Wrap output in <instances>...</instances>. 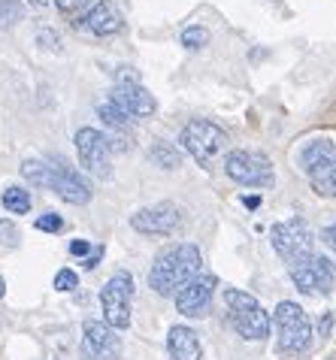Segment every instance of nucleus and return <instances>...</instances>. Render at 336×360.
<instances>
[{"label":"nucleus","instance_id":"dca6fc26","mask_svg":"<svg viewBox=\"0 0 336 360\" xmlns=\"http://www.w3.org/2000/svg\"><path fill=\"white\" fill-rule=\"evenodd\" d=\"M76 27H82V31L94 34V37H112L122 31V15H118L110 4H97L79 18Z\"/></svg>","mask_w":336,"mask_h":360},{"label":"nucleus","instance_id":"393cba45","mask_svg":"<svg viewBox=\"0 0 336 360\" xmlns=\"http://www.w3.org/2000/svg\"><path fill=\"white\" fill-rule=\"evenodd\" d=\"M52 4L61 9V13H67V15H76V13H82V9L91 6L94 0H52Z\"/></svg>","mask_w":336,"mask_h":360},{"label":"nucleus","instance_id":"1a4fd4ad","mask_svg":"<svg viewBox=\"0 0 336 360\" xmlns=\"http://www.w3.org/2000/svg\"><path fill=\"white\" fill-rule=\"evenodd\" d=\"M76 152L79 164L97 179H110L112 176V148L106 134L94 131V127H82L76 134Z\"/></svg>","mask_w":336,"mask_h":360},{"label":"nucleus","instance_id":"9b49d317","mask_svg":"<svg viewBox=\"0 0 336 360\" xmlns=\"http://www.w3.org/2000/svg\"><path fill=\"white\" fill-rule=\"evenodd\" d=\"M131 227L146 236H170L182 227V209L176 203H155L131 215Z\"/></svg>","mask_w":336,"mask_h":360},{"label":"nucleus","instance_id":"bb28decb","mask_svg":"<svg viewBox=\"0 0 336 360\" xmlns=\"http://www.w3.org/2000/svg\"><path fill=\"white\" fill-rule=\"evenodd\" d=\"M37 43L43 46V49H49V52H58V43H61V39H58L55 31H43V34L37 37Z\"/></svg>","mask_w":336,"mask_h":360},{"label":"nucleus","instance_id":"f8f14e48","mask_svg":"<svg viewBox=\"0 0 336 360\" xmlns=\"http://www.w3.org/2000/svg\"><path fill=\"white\" fill-rule=\"evenodd\" d=\"M291 282L300 288L303 294H330L336 285V266L328 257H306L303 264L291 266Z\"/></svg>","mask_w":336,"mask_h":360},{"label":"nucleus","instance_id":"ddd939ff","mask_svg":"<svg viewBox=\"0 0 336 360\" xmlns=\"http://www.w3.org/2000/svg\"><path fill=\"white\" fill-rule=\"evenodd\" d=\"M215 276H209V273H197V276H191L188 282L176 291L173 297H176V309H179L182 315H188V318H200V315H206L209 312V303H212V294H215Z\"/></svg>","mask_w":336,"mask_h":360},{"label":"nucleus","instance_id":"c85d7f7f","mask_svg":"<svg viewBox=\"0 0 336 360\" xmlns=\"http://www.w3.org/2000/svg\"><path fill=\"white\" fill-rule=\"evenodd\" d=\"M88 252H91V245H88L85 239H73V243H70V255H76V257H85Z\"/></svg>","mask_w":336,"mask_h":360},{"label":"nucleus","instance_id":"4468645a","mask_svg":"<svg viewBox=\"0 0 336 360\" xmlns=\"http://www.w3.org/2000/svg\"><path fill=\"white\" fill-rule=\"evenodd\" d=\"M82 354L88 360H118L122 354V339L115 330L103 321H85L82 327Z\"/></svg>","mask_w":336,"mask_h":360},{"label":"nucleus","instance_id":"f257e3e1","mask_svg":"<svg viewBox=\"0 0 336 360\" xmlns=\"http://www.w3.org/2000/svg\"><path fill=\"white\" fill-rule=\"evenodd\" d=\"M200 264H203L200 248L191 245V243H179V245L164 248L149 269L152 291L161 294V297H173L188 278L200 273Z\"/></svg>","mask_w":336,"mask_h":360},{"label":"nucleus","instance_id":"7ed1b4c3","mask_svg":"<svg viewBox=\"0 0 336 360\" xmlns=\"http://www.w3.org/2000/svg\"><path fill=\"white\" fill-rule=\"evenodd\" d=\"M300 169L309 176L315 194L336 197V146L330 139H309L300 148Z\"/></svg>","mask_w":336,"mask_h":360},{"label":"nucleus","instance_id":"0eeeda50","mask_svg":"<svg viewBox=\"0 0 336 360\" xmlns=\"http://www.w3.org/2000/svg\"><path fill=\"white\" fill-rule=\"evenodd\" d=\"M131 303H134V278L131 273H115L101 291L103 318L112 330L131 327Z\"/></svg>","mask_w":336,"mask_h":360},{"label":"nucleus","instance_id":"39448f33","mask_svg":"<svg viewBox=\"0 0 336 360\" xmlns=\"http://www.w3.org/2000/svg\"><path fill=\"white\" fill-rule=\"evenodd\" d=\"M270 239H273V248L276 255L282 257L288 266H297L303 264L306 257H312L315 252V236L309 224L303 218H291V221H282V224H273L270 227Z\"/></svg>","mask_w":336,"mask_h":360},{"label":"nucleus","instance_id":"473e14b6","mask_svg":"<svg viewBox=\"0 0 336 360\" xmlns=\"http://www.w3.org/2000/svg\"><path fill=\"white\" fill-rule=\"evenodd\" d=\"M6 294V282H4V276H0V297Z\"/></svg>","mask_w":336,"mask_h":360},{"label":"nucleus","instance_id":"b1692460","mask_svg":"<svg viewBox=\"0 0 336 360\" xmlns=\"http://www.w3.org/2000/svg\"><path fill=\"white\" fill-rule=\"evenodd\" d=\"M61 227H64V221H61V215H55V212H46L37 218V230H43V233H58Z\"/></svg>","mask_w":336,"mask_h":360},{"label":"nucleus","instance_id":"5701e85b","mask_svg":"<svg viewBox=\"0 0 336 360\" xmlns=\"http://www.w3.org/2000/svg\"><path fill=\"white\" fill-rule=\"evenodd\" d=\"M79 288V276L73 273V269H58L55 273V291H64V294H70Z\"/></svg>","mask_w":336,"mask_h":360},{"label":"nucleus","instance_id":"412c9836","mask_svg":"<svg viewBox=\"0 0 336 360\" xmlns=\"http://www.w3.org/2000/svg\"><path fill=\"white\" fill-rule=\"evenodd\" d=\"M25 4H18V0H0V27H13L25 18Z\"/></svg>","mask_w":336,"mask_h":360},{"label":"nucleus","instance_id":"9d476101","mask_svg":"<svg viewBox=\"0 0 336 360\" xmlns=\"http://www.w3.org/2000/svg\"><path fill=\"white\" fill-rule=\"evenodd\" d=\"M46 167H49V173H46V185L43 188L55 191L58 197L67 200V203H73V206H85L88 200H91V185H88L67 161L52 158V161H46Z\"/></svg>","mask_w":336,"mask_h":360},{"label":"nucleus","instance_id":"7c9ffc66","mask_svg":"<svg viewBox=\"0 0 336 360\" xmlns=\"http://www.w3.org/2000/svg\"><path fill=\"white\" fill-rule=\"evenodd\" d=\"M243 206H249V209H258V206H261V197H258V194H252V197L245 194V197H243Z\"/></svg>","mask_w":336,"mask_h":360},{"label":"nucleus","instance_id":"c756f323","mask_svg":"<svg viewBox=\"0 0 336 360\" xmlns=\"http://www.w3.org/2000/svg\"><path fill=\"white\" fill-rule=\"evenodd\" d=\"M101 257H103V248H94V252H88V255H85L82 266H85V269H94L97 264H101Z\"/></svg>","mask_w":336,"mask_h":360},{"label":"nucleus","instance_id":"4be33fe9","mask_svg":"<svg viewBox=\"0 0 336 360\" xmlns=\"http://www.w3.org/2000/svg\"><path fill=\"white\" fill-rule=\"evenodd\" d=\"M206 43H209V31L200 25H194V27H185L182 31V46L185 49H203Z\"/></svg>","mask_w":336,"mask_h":360},{"label":"nucleus","instance_id":"f03ea898","mask_svg":"<svg viewBox=\"0 0 336 360\" xmlns=\"http://www.w3.org/2000/svg\"><path fill=\"white\" fill-rule=\"evenodd\" d=\"M224 306H227V318H231L233 330L243 339L261 342V339L270 336V315H266V309L249 291L224 288Z\"/></svg>","mask_w":336,"mask_h":360},{"label":"nucleus","instance_id":"aec40b11","mask_svg":"<svg viewBox=\"0 0 336 360\" xmlns=\"http://www.w3.org/2000/svg\"><path fill=\"white\" fill-rule=\"evenodd\" d=\"M4 209L13 215H25L31 209V194L25 188H6L4 191Z\"/></svg>","mask_w":336,"mask_h":360},{"label":"nucleus","instance_id":"423d86ee","mask_svg":"<svg viewBox=\"0 0 336 360\" xmlns=\"http://www.w3.org/2000/svg\"><path fill=\"white\" fill-rule=\"evenodd\" d=\"M273 321H276V330H279V352L300 354V352L309 348L312 324H309V315H306L297 303L282 300L273 312Z\"/></svg>","mask_w":336,"mask_h":360},{"label":"nucleus","instance_id":"cd10ccee","mask_svg":"<svg viewBox=\"0 0 336 360\" xmlns=\"http://www.w3.org/2000/svg\"><path fill=\"white\" fill-rule=\"evenodd\" d=\"M321 243L336 252V224H330V227H324V230H321Z\"/></svg>","mask_w":336,"mask_h":360},{"label":"nucleus","instance_id":"2eb2a0df","mask_svg":"<svg viewBox=\"0 0 336 360\" xmlns=\"http://www.w3.org/2000/svg\"><path fill=\"white\" fill-rule=\"evenodd\" d=\"M112 103L122 109V112L127 118H146V115H152L155 109H157V100L146 91V88L140 82H118L112 88Z\"/></svg>","mask_w":336,"mask_h":360},{"label":"nucleus","instance_id":"72a5a7b5","mask_svg":"<svg viewBox=\"0 0 336 360\" xmlns=\"http://www.w3.org/2000/svg\"><path fill=\"white\" fill-rule=\"evenodd\" d=\"M330 360H336V357H330Z\"/></svg>","mask_w":336,"mask_h":360},{"label":"nucleus","instance_id":"2f4dec72","mask_svg":"<svg viewBox=\"0 0 336 360\" xmlns=\"http://www.w3.org/2000/svg\"><path fill=\"white\" fill-rule=\"evenodd\" d=\"M31 4H34V6H49L52 0H31Z\"/></svg>","mask_w":336,"mask_h":360},{"label":"nucleus","instance_id":"f3484780","mask_svg":"<svg viewBox=\"0 0 336 360\" xmlns=\"http://www.w3.org/2000/svg\"><path fill=\"white\" fill-rule=\"evenodd\" d=\"M167 352H170V360H203L200 339H197L191 327H170V333H167Z\"/></svg>","mask_w":336,"mask_h":360},{"label":"nucleus","instance_id":"a211bd4d","mask_svg":"<svg viewBox=\"0 0 336 360\" xmlns=\"http://www.w3.org/2000/svg\"><path fill=\"white\" fill-rule=\"evenodd\" d=\"M97 115H101V118H103V124H106V127H112V131H127V127H131V118H127L122 109L112 103V100H106V103L97 106Z\"/></svg>","mask_w":336,"mask_h":360},{"label":"nucleus","instance_id":"20e7f679","mask_svg":"<svg viewBox=\"0 0 336 360\" xmlns=\"http://www.w3.org/2000/svg\"><path fill=\"white\" fill-rule=\"evenodd\" d=\"M179 143H182V148L194 158L197 164L209 169V167L224 155L227 134L221 131L219 124L206 122V118H194V122H188V124H185V131H182V136H179Z\"/></svg>","mask_w":336,"mask_h":360},{"label":"nucleus","instance_id":"6e6552de","mask_svg":"<svg viewBox=\"0 0 336 360\" xmlns=\"http://www.w3.org/2000/svg\"><path fill=\"white\" fill-rule=\"evenodd\" d=\"M224 173L240 185H249V188H270L276 182L273 176V164L266 161L264 155L258 152H245V148H236L224 158Z\"/></svg>","mask_w":336,"mask_h":360},{"label":"nucleus","instance_id":"6ab92c4d","mask_svg":"<svg viewBox=\"0 0 336 360\" xmlns=\"http://www.w3.org/2000/svg\"><path fill=\"white\" fill-rule=\"evenodd\" d=\"M149 158H152L157 167H164V169H176V167L182 164L179 148H173V146H167V143H155L152 152H149Z\"/></svg>","mask_w":336,"mask_h":360},{"label":"nucleus","instance_id":"a878e982","mask_svg":"<svg viewBox=\"0 0 336 360\" xmlns=\"http://www.w3.org/2000/svg\"><path fill=\"white\" fill-rule=\"evenodd\" d=\"M0 243H6V245H15L18 243V230L9 224V221H0Z\"/></svg>","mask_w":336,"mask_h":360}]
</instances>
